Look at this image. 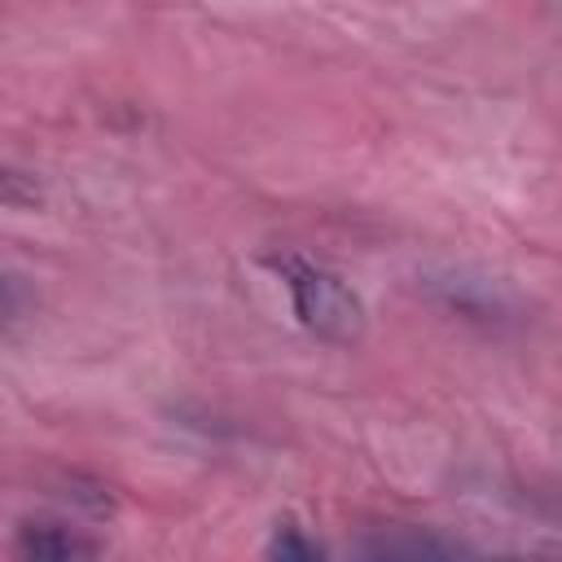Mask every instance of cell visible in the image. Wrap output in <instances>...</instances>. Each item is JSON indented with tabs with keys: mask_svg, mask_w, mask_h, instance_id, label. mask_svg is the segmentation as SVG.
<instances>
[{
	"mask_svg": "<svg viewBox=\"0 0 562 562\" xmlns=\"http://www.w3.org/2000/svg\"><path fill=\"white\" fill-rule=\"evenodd\" d=\"M18 553L22 558H75V553H97V540L61 522H26L18 531Z\"/></svg>",
	"mask_w": 562,
	"mask_h": 562,
	"instance_id": "7a4b0ae2",
	"label": "cell"
},
{
	"mask_svg": "<svg viewBox=\"0 0 562 562\" xmlns=\"http://www.w3.org/2000/svg\"><path fill=\"white\" fill-rule=\"evenodd\" d=\"M268 553H281V558H312V553H321L312 540H303L294 527H285V531H277V540L268 544Z\"/></svg>",
	"mask_w": 562,
	"mask_h": 562,
	"instance_id": "3957f363",
	"label": "cell"
},
{
	"mask_svg": "<svg viewBox=\"0 0 562 562\" xmlns=\"http://www.w3.org/2000/svg\"><path fill=\"white\" fill-rule=\"evenodd\" d=\"M268 268L281 277V285L294 303V316L307 334L338 342V347H351L364 338V303L334 268H325L307 255H294V250L268 255Z\"/></svg>",
	"mask_w": 562,
	"mask_h": 562,
	"instance_id": "6da1fadb",
	"label": "cell"
}]
</instances>
